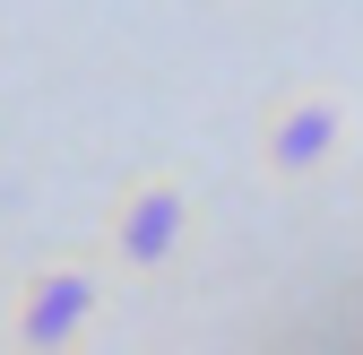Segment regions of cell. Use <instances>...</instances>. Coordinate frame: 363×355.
<instances>
[{
    "instance_id": "cell-1",
    "label": "cell",
    "mask_w": 363,
    "mask_h": 355,
    "mask_svg": "<svg viewBox=\"0 0 363 355\" xmlns=\"http://www.w3.org/2000/svg\"><path fill=\"white\" fill-rule=\"evenodd\" d=\"M191 217H199V200L182 191V182H130L121 200H113V226H104V260L113 269H130V278H156V269H173L182 260V243H191Z\"/></svg>"
},
{
    "instance_id": "cell-2",
    "label": "cell",
    "mask_w": 363,
    "mask_h": 355,
    "mask_svg": "<svg viewBox=\"0 0 363 355\" xmlns=\"http://www.w3.org/2000/svg\"><path fill=\"white\" fill-rule=\"evenodd\" d=\"M104 312V269L96 260H43V269L18 286V312H9V338L18 346H78Z\"/></svg>"
},
{
    "instance_id": "cell-3",
    "label": "cell",
    "mask_w": 363,
    "mask_h": 355,
    "mask_svg": "<svg viewBox=\"0 0 363 355\" xmlns=\"http://www.w3.org/2000/svg\"><path fill=\"white\" fill-rule=\"evenodd\" d=\"M259 156H268L277 182H320V173L346 156V104L320 96V87L277 96V104H268V121H259Z\"/></svg>"
}]
</instances>
